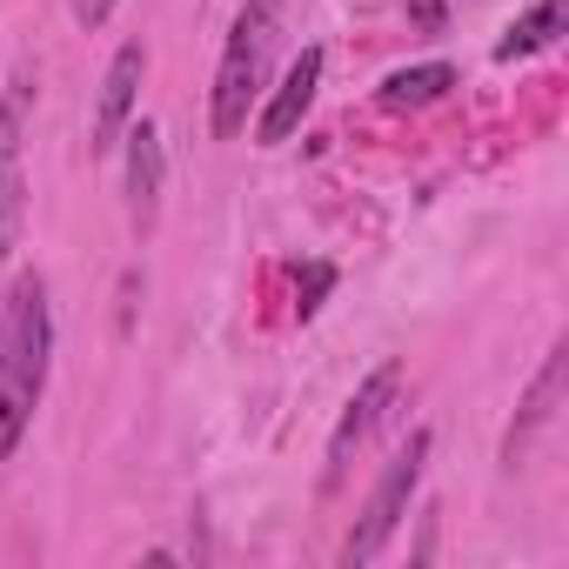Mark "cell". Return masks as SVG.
<instances>
[{
	"label": "cell",
	"mask_w": 569,
	"mask_h": 569,
	"mask_svg": "<svg viewBox=\"0 0 569 569\" xmlns=\"http://www.w3.org/2000/svg\"><path fill=\"white\" fill-rule=\"evenodd\" d=\"M48 369H54V302H48V281L28 268L0 302V462L34 429Z\"/></svg>",
	"instance_id": "cell-1"
},
{
	"label": "cell",
	"mask_w": 569,
	"mask_h": 569,
	"mask_svg": "<svg viewBox=\"0 0 569 569\" xmlns=\"http://www.w3.org/2000/svg\"><path fill=\"white\" fill-rule=\"evenodd\" d=\"M281 41V0H241V14L221 41L214 61V88H208V134L214 141H241L261 94H268V61Z\"/></svg>",
	"instance_id": "cell-2"
},
{
	"label": "cell",
	"mask_w": 569,
	"mask_h": 569,
	"mask_svg": "<svg viewBox=\"0 0 569 569\" xmlns=\"http://www.w3.org/2000/svg\"><path fill=\"white\" fill-rule=\"evenodd\" d=\"M429 449H436L429 429H409V436L396 442V456L382 462V476H376V489H369V502H362V516H356V529H349V542H342V562H349V569H356V562H376V556L396 542V529H402V516H409V502H416V489H422V476H429Z\"/></svg>",
	"instance_id": "cell-3"
},
{
	"label": "cell",
	"mask_w": 569,
	"mask_h": 569,
	"mask_svg": "<svg viewBox=\"0 0 569 569\" xmlns=\"http://www.w3.org/2000/svg\"><path fill=\"white\" fill-rule=\"evenodd\" d=\"M34 68H14V81L0 88V261H14L28 234V128H34Z\"/></svg>",
	"instance_id": "cell-4"
},
{
	"label": "cell",
	"mask_w": 569,
	"mask_h": 569,
	"mask_svg": "<svg viewBox=\"0 0 569 569\" xmlns=\"http://www.w3.org/2000/svg\"><path fill=\"white\" fill-rule=\"evenodd\" d=\"M396 402H402V362H382V369H369V376L356 382V396H349V409H342V422H336V436H329L322 489H342V476L356 469V456L369 449V436L389 422Z\"/></svg>",
	"instance_id": "cell-5"
},
{
	"label": "cell",
	"mask_w": 569,
	"mask_h": 569,
	"mask_svg": "<svg viewBox=\"0 0 569 569\" xmlns=\"http://www.w3.org/2000/svg\"><path fill=\"white\" fill-rule=\"evenodd\" d=\"M322 68H329V54L322 48H302L289 68H281V81L261 94V108H254V141L261 148H281L302 121H309V108H316V94H322Z\"/></svg>",
	"instance_id": "cell-6"
},
{
	"label": "cell",
	"mask_w": 569,
	"mask_h": 569,
	"mask_svg": "<svg viewBox=\"0 0 569 569\" xmlns=\"http://www.w3.org/2000/svg\"><path fill=\"white\" fill-rule=\"evenodd\" d=\"M141 81H148V48L141 41H121L108 74H101V101H94V121H88V154H114L134 108H141Z\"/></svg>",
	"instance_id": "cell-7"
},
{
	"label": "cell",
	"mask_w": 569,
	"mask_h": 569,
	"mask_svg": "<svg viewBox=\"0 0 569 569\" xmlns=\"http://www.w3.org/2000/svg\"><path fill=\"white\" fill-rule=\"evenodd\" d=\"M121 188H128V228L148 234L161 214V188H168V148H161V128L141 114L121 134Z\"/></svg>",
	"instance_id": "cell-8"
},
{
	"label": "cell",
	"mask_w": 569,
	"mask_h": 569,
	"mask_svg": "<svg viewBox=\"0 0 569 569\" xmlns=\"http://www.w3.org/2000/svg\"><path fill=\"white\" fill-rule=\"evenodd\" d=\"M562 376H569V349L556 342V349L542 356L536 382H529V389H522V402H516V422H509V436H502V469H522V462H529V449L542 442V429L556 422V402H562Z\"/></svg>",
	"instance_id": "cell-9"
},
{
	"label": "cell",
	"mask_w": 569,
	"mask_h": 569,
	"mask_svg": "<svg viewBox=\"0 0 569 569\" xmlns=\"http://www.w3.org/2000/svg\"><path fill=\"white\" fill-rule=\"evenodd\" d=\"M456 88V68L449 61H422V68H396V74H382V108H429V101H442Z\"/></svg>",
	"instance_id": "cell-10"
},
{
	"label": "cell",
	"mask_w": 569,
	"mask_h": 569,
	"mask_svg": "<svg viewBox=\"0 0 569 569\" xmlns=\"http://www.w3.org/2000/svg\"><path fill=\"white\" fill-rule=\"evenodd\" d=\"M562 8H569V0H536L522 21H509V34L496 41V61H529V54L556 48V34H562Z\"/></svg>",
	"instance_id": "cell-11"
},
{
	"label": "cell",
	"mask_w": 569,
	"mask_h": 569,
	"mask_svg": "<svg viewBox=\"0 0 569 569\" xmlns=\"http://www.w3.org/2000/svg\"><path fill=\"white\" fill-rule=\"evenodd\" d=\"M114 8H121V0H74V21H81V28H108Z\"/></svg>",
	"instance_id": "cell-12"
}]
</instances>
